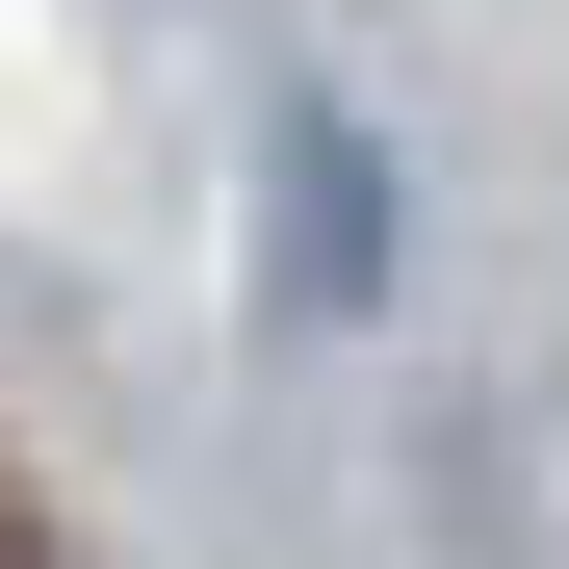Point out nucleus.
Wrapping results in <instances>:
<instances>
[{
	"label": "nucleus",
	"instance_id": "obj_1",
	"mask_svg": "<svg viewBox=\"0 0 569 569\" xmlns=\"http://www.w3.org/2000/svg\"><path fill=\"white\" fill-rule=\"evenodd\" d=\"M259 181H284V311H389V156H362L311 78L259 104Z\"/></svg>",
	"mask_w": 569,
	"mask_h": 569
}]
</instances>
